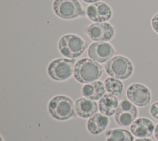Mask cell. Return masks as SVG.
Listing matches in <instances>:
<instances>
[{
	"label": "cell",
	"mask_w": 158,
	"mask_h": 141,
	"mask_svg": "<svg viewBox=\"0 0 158 141\" xmlns=\"http://www.w3.org/2000/svg\"><path fill=\"white\" fill-rule=\"evenodd\" d=\"M103 73L102 66L91 58H82L75 65L73 75L77 81L88 83L98 80Z\"/></svg>",
	"instance_id": "1"
},
{
	"label": "cell",
	"mask_w": 158,
	"mask_h": 141,
	"mask_svg": "<svg viewBox=\"0 0 158 141\" xmlns=\"http://www.w3.org/2000/svg\"><path fill=\"white\" fill-rule=\"evenodd\" d=\"M51 116L59 121L68 120L75 116V104L65 95H57L52 98L48 105Z\"/></svg>",
	"instance_id": "2"
},
{
	"label": "cell",
	"mask_w": 158,
	"mask_h": 141,
	"mask_svg": "<svg viewBox=\"0 0 158 141\" xmlns=\"http://www.w3.org/2000/svg\"><path fill=\"white\" fill-rule=\"evenodd\" d=\"M88 46L87 43L75 34L62 36L58 43V48L64 57L74 59L80 56Z\"/></svg>",
	"instance_id": "3"
},
{
	"label": "cell",
	"mask_w": 158,
	"mask_h": 141,
	"mask_svg": "<svg viewBox=\"0 0 158 141\" xmlns=\"http://www.w3.org/2000/svg\"><path fill=\"white\" fill-rule=\"evenodd\" d=\"M104 69L109 76L118 80L129 78L133 72L131 62L123 56H115L110 58L104 64Z\"/></svg>",
	"instance_id": "4"
},
{
	"label": "cell",
	"mask_w": 158,
	"mask_h": 141,
	"mask_svg": "<svg viewBox=\"0 0 158 141\" xmlns=\"http://www.w3.org/2000/svg\"><path fill=\"white\" fill-rule=\"evenodd\" d=\"M75 65V59L57 58L49 64L47 68L48 75L54 80L65 81L72 77Z\"/></svg>",
	"instance_id": "5"
},
{
	"label": "cell",
	"mask_w": 158,
	"mask_h": 141,
	"mask_svg": "<svg viewBox=\"0 0 158 141\" xmlns=\"http://www.w3.org/2000/svg\"><path fill=\"white\" fill-rule=\"evenodd\" d=\"M52 9L57 16L65 20L74 19L86 14L78 0H54Z\"/></svg>",
	"instance_id": "6"
},
{
	"label": "cell",
	"mask_w": 158,
	"mask_h": 141,
	"mask_svg": "<svg viewBox=\"0 0 158 141\" xmlns=\"http://www.w3.org/2000/svg\"><path fill=\"white\" fill-rule=\"evenodd\" d=\"M89 58L99 63L107 62L117 54L114 47L107 41H96L92 43L88 49Z\"/></svg>",
	"instance_id": "7"
},
{
	"label": "cell",
	"mask_w": 158,
	"mask_h": 141,
	"mask_svg": "<svg viewBox=\"0 0 158 141\" xmlns=\"http://www.w3.org/2000/svg\"><path fill=\"white\" fill-rule=\"evenodd\" d=\"M138 115L136 107L130 101L124 100L121 101L115 113V120L120 126L127 127L131 125Z\"/></svg>",
	"instance_id": "8"
},
{
	"label": "cell",
	"mask_w": 158,
	"mask_h": 141,
	"mask_svg": "<svg viewBox=\"0 0 158 141\" xmlns=\"http://www.w3.org/2000/svg\"><path fill=\"white\" fill-rule=\"evenodd\" d=\"M126 95L129 101L139 107L148 105L151 101V93L149 89L140 83L129 85L126 90Z\"/></svg>",
	"instance_id": "9"
},
{
	"label": "cell",
	"mask_w": 158,
	"mask_h": 141,
	"mask_svg": "<svg viewBox=\"0 0 158 141\" xmlns=\"http://www.w3.org/2000/svg\"><path fill=\"white\" fill-rule=\"evenodd\" d=\"M87 34L93 41H108L114 37L115 30L109 22H96L88 27Z\"/></svg>",
	"instance_id": "10"
},
{
	"label": "cell",
	"mask_w": 158,
	"mask_h": 141,
	"mask_svg": "<svg viewBox=\"0 0 158 141\" xmlns=\"http://www.w3.org/2000/svg\"><path fill=\"white\" fill-rule=\"evenodd\" d=\"M86 15L90 20L95 23L105 22L112 17V11L110 7L106 3L98 2L87 7Z\"/></svg>",
	"instance_id": "11"
},
{
	"label": "cell",
	"mask_w": 158,
	"mask_h": 141,
	"mask_svg": "<svg viewBox=\"0 0 158 141\" xmlns=\"http://www.w3.org/2000/svg\"><path fill=\"white\" fill-rule=\"evenodd\" d=\"M99 106L94 100L82 97L75 101V110L78 116L83 118H89L95 114Z\"/></svg>",
	"instance_id": "12"
},
{
	"label": "cell",
	"mask_w": 158,
	"mask_h": 141,
	"mask_svg": "<svg viewBox=\"0 0 158 141\" xmlns=\"http://www.w3.org/2000/svg\"><path fill=\"white\" fill-rule=\"evenodd\" d=\"M154 130L153 122L148 118H140L133 121L131 124L130 130L136 137L146 138L152 135Z\"/></svg>",
	"instance_id": "13"
},
{
	"label": "cell",
	"mask_w": 158,
	"mask_h": 141,
	"mask_svg": "<svg viewBox=\"0 0 158 141\" xmlns=\"http://www.w3.org/2000/svg\"><path fill=\"white\" fill-rule=\"evenodd\" d=\"M104 83L100 80H96L83 85L81 88L82 96L92 100H98L106 93Z\"/></svg>",
	"instance_id": "14"
},
{
	"label": "cell",
	"mask_w": 158,
	"mask_h": 141,
	"mask_svg": "<svg viewBox=\"0 0 158 141\" xmlns=\"http://www.w3.org/2000/svg\"><path fill=\"white\" fill-rule=\"evenodd\" d=\"M109 123L107 116L102 113H96L89 118L86 122V127L89 133L98 135L104 131Z\"/></svg>",
	"instance_id": "15"
},
{
	"label": "cell",
	"mask_w": 158,
	"mask_h": 141,
	"mask_svg": "<svg viewBox=\"0 0 158 141\" xmlns=\"http://www.w3.org/2000/svg\"><path fill=\"white\" fill-rule=\"evenodd\" d=\"M118 101L115 95L107 93H105L99 101V110L101 113L106 116H111L115 114Z\"/></svg>",
	"instance_id": "16"
},
{
	"label": "cell",
	"mask_w": 158,
	"mask_h": 141,
	"mask_svg": "<svg viewBox=\"0 0 158 141\" xmlns=\"http://www.w3.org/2000/svg\"><path fill=\"white\" fill-rule=\"evenodd\" d=\"M106 141H133L131 134L124 129H113L106 132Z\"/></svg>",
	"instance_id": "17"
},
{
	"label": "cell",
	"mask_w": 158,
	"mask_h": 141,
	"mask_svg": "<svg viewBox=\"0 0 158 141\" xmlns=\"http://www.w3.org/2000/svg\"><path fill=\"white\" fill-rule=\"evenodd\" d=\"M104 85L106 90L108 93L115 96H120L123 90V85L122 82L114 77H107L104 80Z\"/></svg>",
	"instance_id": "18"
},
{
	"label": "cell",
	"mask_w": 158,
	"mask_h": 141,
	"mask_svg": "<svg viewBox=\"0 0 158 141\" xmlns=\"http://www.w3.org/2000/svg\"><path fill=\"white\" fill-rule=\"evenodd\" d=\"M149 113L154 118L158 120V101L155 102L151 105L149 108Z\"/></svg>",
	"instance_id": "19"
},
{
	"label": "cell",
	"mask_w": 158,
	"mask_h": 141,
	"mask_svg": "<svg viewBox=\"0 0 158 141\" xmlns=\"http://www.w3.org/2000/svg\"><path fill=\"white\" fill-rule=\"evenodd\" d=\"M151 25L154 30L158 33V13L154 15L152 18Z\"/></svg>",
	"instance_id": "20"
},
{
	"label": "cell",
	"mask_w": 158,
	"mask_h": 141,
	"mask_svg": "<svg viewBox=\"0 0 158 141\" xmlns=\"http://www.w3.org/2000/svg\"><path fill=\"white\" fill-rule=\"evenodd\" d=\"M154 135L156 139L158 140V124L156 126V127L154 129Z\"/></svg>",
	"instance_id": "21"
},
{
	"label": "cell",
	"mask_w": 158,
	"mask_h": 141,
	"mask_svg": "<svg viewBox=\"0 0 158 141\" xmlns=\"http://www.w3.org/2000/svg\"><path fill=\"white\" fill-rule=\"evenodd\" d=\"M84 2H86V3H90V4H93V3H96L98 2H99L101 0H83Z\"/></svg>",
	"instance_id": "22"
},
{
	"label": "cell",
	"mask_w": 158,
	"mask_h": 141,
	"mask_svg": "<svg viewBox=\"0 0 158 141\" xmlns=\"http://www.w3.org/2000/svg\"><path fill=\"white\" fill-rule=\"evenodd\" d=\"M135 141H152V140L148 138H140V139H136Z\"/></svg>",
	"instance_id": "23"
}]
</instances>
